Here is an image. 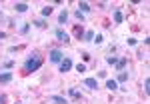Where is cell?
Listing matches in <instances>:
<instances>
[{"mask_svg":"<svg viewBox=\"0 0 150 104\" xmlns=\"http://www.w3.org/2000/svg\"><path fill=\"white\" fill-rule=\"evenodd\" d=\"M40 66H42V58H40V54H38V52H32V54L28 56V60L24 62V72H36Z\"/></svg>","mask_w":150,"mask_h":104,"instance_id":"6da1fadb","label":"cell"},{"mask_svg":"<svg viewBox=\"0 0 150 104\" xmlns=\"http://www.w3.org/2000/svg\"><path fill=\"white\" fill-rule=\"evenodd\" d=\"M48 60H50L52 64H60V62L64 60V54H62L58 48H54V50H50V54H48Z\"/></svg>","mask_w":150,"mask_h":104,"instance_id":"7a4b0ae2","label":"cell"},{"mask_svg":"<svg viewBox=\"0 0 150 104\" xmlns=\"http://www.w3.org/2000/svg\"><path fill=\"white\" fill-rule=\"evenodd\" d=\"M56 38H58V42H64V44H68L70 42V36H68V32H64L62 28H56Z\"/></svg>","mask_w":150,"mask_h":104,"instance_id":"3957f363","label":"cell"},{"mask_svg":"<svg viewBox=\"0 0 150 104\" xmlns=\"http://www.w3.org/2000/svg\"><path fill=\"white\" fill-rule=\"evenodd\" d=\"M58 68H60L62 74H64V72H70V70H72V60H70V58H64V60L58 64Z\"/></svg>","mask_w":150,"mask_h":104,"instance_id":"277c9868","label":"cell"},{"mask_svg":"<svg viewBox=\"0 0 150 104\" xmlns=\"http://www.w3.org/2000/svg\"><path fill=\"white\" fill-rule=\"evenodd\" d=\"M48 102H50V104H68V102H66V98H64V96H56V94H52V96H48Z\"/></svg>","mask_w":150,"mask_h":104,"instance_id":"5b68a950","label":"cell"},{"mask_svg":"<svg viewBox=\"0 0 150 104\" xmlns=\"http://www.w3.org/2000/svg\"><path fill=\"white\" fill-rule=\"evenodd\" d=\"M12 78H14L12 72H0V84H8L12 82Z\"/></svg>","mask_w":150,"mask_h":104,"instance_id":"8992f818","label":"cell"},{"mask_svg":"<svg viewBox=\"0 0 150 104\" xmlns=\"http://www.w3.org/2000/svg\"><path fill=\"white\" fill-rule=\"evenodd\" d=\"M84 86H88L90 90H98V80L96 78H84Z\"/></svg>","mask_w":150,"mask_h":104,"instance_id":"52a82bcc","label":"cell"},{"mask_svg":"<svg viewBox=\"0 0 150 104\" xmlns=\"http://www.w3.org/2000/svg\"><path fill=\"white\" fill-rule=\"evenodd\" d=\"M126 62H128V60H126V56L118 58V62H116V64H114V66H116V70H118V72H122V70L126 68Z\"/></svg>","mask_w":150,"mask_h":104,"instance_id":"ba28073f","label":"cell"},{"mask_svg":"<svg viewBox=\"0 0 150 104\" xmlns=\"http://www.w3.org/2000/svg\"><path fill=\"white\" fill-rule=\"evenodd\" d=\"M78 10H80L82 14H88L92 8H90V4H88V2H78Z\"/></svg>","mask_w":150,"mask_h":104,"instance_id":"9c48e42d","label":"cell"},{"mask_svg":"<svg viewBox=\"0 0 150 104\" xmlns=\"http://www.w3.org/2000/svg\"><path fill=\"white\" fill-rule=\"evenodd\" d=\"M58 22H60V24H66V22H68V10H66V8L58 14Z\"/></svg>","mask_w":150,"mask_h":104,"instance_id":"30bf717a","label":"cell"},{"mask_svg":"<svg viewBox=\"0 0 150 104\" xmlns=\"http://www.w3.org/2000/svg\"><path fill=\"white\" fill-rule=\"evenodd\" d=\"M116 82H118V84H124V82H128V72H124V70H122V72L116 76Z\"/></svg>","mask_w":150,"mask_h":104,"instance_id":"8fae6325","label":"cell"},{"mask_svg":"<svg viewBox=\"0 0 150 104\" xmlns=\"http://www.w3.org/2000/svg\"><path fill=\"white\" fill-rule=\"evenodd\" d=\"M14 8H16V12H26L28 10V4H26V2H16Z\"/></svg>","mask_w":150,"mask_h":104,"instance_id":"7c38bea8","label":"cell"},{"mask_svg":"<svg viewBox=\"0 0 150 104\" xmlns=\"http://www.w3.org/2000/svg\"><path fill=\"white\" fill-rule=\"evenodd\" d=\"M114 22L116 24H122V22H124V14H122L120 10H114Z\"/></svg>","mask_w":150,"mask_h":104,"instance_id":"4fadbf2b","label":"cell"},{"mask_svg":"<svg viewBox=\"0 0 150 104\" xmlns=\"http://www.w3.org/2000/svg\"><path fill=\"white\" fill-rule=\"evenodd\" d=\"M106 88L114 92V90H118V82L116 80H106Z\"/></svg>","mask_w":150,"mask_h":104,"instance_id":"5bb4252c","label":"cell"},{"mask_svg":"<svg viewBox=\"0 0 150 104\" xmlns=\"http://www.w3.org/2000/svg\"><path fill=\"white\" fill-rule=\"evenodd\" d=\"M82 38H84V42H92V40H94V32H92V30H86Z\"/></svg>","mask_w":150,"mask_h":104,"instance_id":"9a60e30c","label":"cell"},{"mask_svg":"<svg viewBox=\"0 0 150 104\" xmlns=\"http://www.w3.org/2000/svg\"><path fill=\"white\" fill-rule=\"evenodd\" d=\"M68 94L72 96V98H78V100H82V96H80V92L76 90V88H68Z\"/></svg>","mask_w":150,"mask_h":104,"instance_id":"2e32d148","label":"cell"},{"mask_svg":"<svg viewBox=\"0 0 150 104\" xmlns=\"http://www.w3.org/2000/svg\"><path fill=\"white\" fill-rule=\"evenodd\" d=\"M40 14H42V18H46V16H50V14H52V6H44Z\"/></svg>","mask_w":150,"mask_h":104,"instance_id":"e0dca14e","label":"cell"},{"mask_svg":"<svg viewBox=\"0 0 150 104\" xmlns=\"http://www.w3.org/2000/svg\"><path fill=\"white\" fill-rule=\"evenodd\" d=\"M36 26V28H46V22H44V20H42V18H38V20H34V22H32Z\"/></svg>","mask_w":150,"mask_h":104,"instance_id":"ac0fdd59","label":"cell"},{"mask_svg":"<svg viewBox=\"0 0 150 104\" xmlns=\"http://www.w3.org/2000/svg\"><path fill=\"white\" fill-rule=\"evenodd\" d=\"M92 42H96V44H102V42H104V36H102V34H94V40H92Z\"/></svg>","mask_w":150,"mask_h":104,"instance_id":"d6986e66","label":"cell"},{"mask_svg":"<svg viewBox=\"0 0 150 104\" xmlns=\"http://www.w3.org/2000/svg\"><path fill=\"white\" fill-rule=\"evenodd\" d=\"M28 30H30V24H22L20 26V34H28Z\"/></svg>","mask_w":150,"mask_h":104,"instance_id":"ffe728a7","label":"cell"},{"mask_svg":"<svg viewBox=\"0 0 150 104\" xmlns=\"http://www.w3.org/2000/svg\"><path fill=\"white\" fill-rule=\"evenodd\" d=\"M126 42H128V46H136V44H138V40H136L134 36H130V38H128Z\"/></svg>","mask_w":150,"mask_h":104,"instance_id":"44dd1931","label":"cell"},{"mask_svg":"<svg viewBox=\"0 0 150 104\" xmlns=\"http://www.w3.org/2000/svg\"><path fill=\"white\" fill-rule=\"evenodd\" d=\"M144 92L150 94V78H146V80H144Z\"/></svg>","mask_w":150,"mask_h":104,"instance_id":"7402d4cb","label":"cell"},{"mask_svg":"<svg viewBox=\"0 0 150 104\" xmlns=\"http://www.w3.org/2000/svg\"><path fill=\"white\" fill-rule=\"evenodd\" d=\"M106 62H108V64H112V66H114L116 62H118V58H116V56H108V58H106Z\"/></svg>","mask_w":150,"mask_h":104,"instance_id":"603a6c76","label":"cell"},{"mask_svg":"<svg viewBox=\"0 0 150 104\" xmlns=\"http://www.w3.org/2000/svg\"><path fill=\"white\" fill-rule=\"evenodd\" d=\"M76 72H86V64H76Z\"/></svg>","mask_w":150,"mask_h":104,"instance_id":"cb8c5ba5","label":"cell"},{"mask_svg":"<svg viewBox=\"0 0 150 104\" xmlns=\"http://www.w3.org/2000/svg\"><path fill=\"white\" fill-rule=\"evenodd\" d=\"M76 36H78V40H82V36H84V30H82L80 26L76 28Z\"/></svg>","mask_w":150,"mask_h":104,"instance_id":"d4e9b609","label":"cell"},{"mask_svg":"<svg viewBox=\"0 0 150 104\" xmlns=\"http://www.w3.org/2000/svg\"><path fill=\"white\" fill-rule=\"evenodd\" d=\"M74 16H76V18L80 20V22H82V20H84V14H82L80 10H76V12H74Z\"/></svg>","mask_w":150,"mask_h":104,"instance_id":"484cf974","label":"cell"},{"mask_svg":"<svg viewBox=\"0 0 150 104\" xmlns=\"http://www.w3.org/2000/svg\"><path fill=\"white\" fill-rule=\"evenodd\" d=\"M0 104H6V96H4V94L0 96Z\"/></svg>","mask_w":150,"mask_h":104,"instance_id":"4316f807","label":"cell"},{"mask_svg":"<svg viewBox=\"0 0 150 104\" xmlns=\"http://www.w3.org/2000/svg\"><path fill=\"white\" fill-rule=\"evenodd\" d=\"M0 38H6V32H0Z\"/></svg>","mask_w":150,"mask_h":104,"instance_id":"83f0119b","label":"cell"}]
</instances>
